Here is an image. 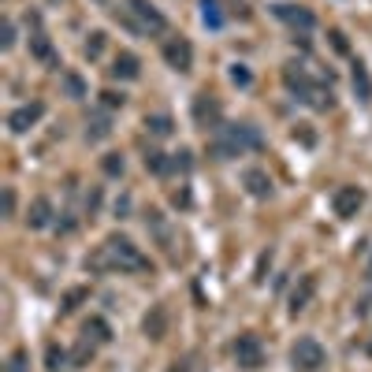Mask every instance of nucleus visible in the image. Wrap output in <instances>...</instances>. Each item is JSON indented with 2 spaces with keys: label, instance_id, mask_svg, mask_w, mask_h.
Segmentation results:
<instances>
[{
  "label": "nucleus",
  "instance_id": "f257e3e1",
  "mask_svg": "<svg viewBox=\"0 0 372 372\" xmlns=\"http://www.w3.org/2000/svg\"><path fill=\"white\" fill-rule=\"evenodd\" d=\"M86 268H97V272L101 268H108V272H149V257H145L131 239L112 234V239L86 261Z\"/></svg>",
  "mask_w": 372,
  "mask_h": 372
},
{
  "label": "nucleus",
  "instance_id": "f03ea898",
  "mask_svg": "<svg viewBox=\"0 0 372 372\" xmlns=\"http://www.w3.org/2000/svg\"><path fill=\"white\" fill-rule=\"evenodd\" d=\"M257 145H261V134L253 131V127H246V123H228V127H220V131H216L212 153L220 160H231V157H239V153H246V149H257Z\"/></svg>",
  "mask_w": 372,
  "mask_h": 372
},
{
  "label": "nucleus",
  "instance_id": "7ed1b4c3",
  "mask_svg": "<svg viewBox=\"0 0 372 372\" xmlns=\"http://www.w3.org/2000/svg\"><path fill=\"white\" fill-rule=\"evenodd\" d=\"M283 83L294 89V94L302 97L305 105H313V108H331V94H328L320 83H313V78L305 75L298 63H287V67H283Z\"/></svg>",
  "mask_w": 372,
  "mask_h": 372
},
{
  "label": "nucleus",
  "instance_id": "20e7f679",
  "mask_svg": "<svg viewBox=\"0 0 372 372\" xmlns=\"http://www.w3.org/2000/svg\"><path fill=\"white\" fill-rule=\"evenodd\" d=\"M290 361H294V369H302V372H316L324 365V347L316 339H298L294 350H290Z\"/></svg>",
  "mask_w": 372,
  "mask_h": 372
},
{
  "label": "nucleus",
  "instance_id": "39448f33",
  "mask_svg": "<svg viewBox=\"0 0 372 372\" xmlns=\"http://www.w3.org/2000/svg\"><path fill=\"white\" fill-rule=\"evenodd\" d=\"M361 205H365V190H361V186H339V190H335V197H331V208H335L339 220L358 216Z\"/></svg>",
  "mask_w": 372,
  "mask_h": 372
},
{
  "label": "nucleus",
  "instance_id": "423d86ee",
  "mask_svg": "<svg viewBox=\"0 0 372 372\" xmlns=\"http://www.w3.org/2000/svg\"><path fill=\"white\" fill-rule=\"evenodd\" d=\"M234 361H239L242 369H261L265 365V350H261V339L257 335H239L234 339Z\"/></svg>",
  "mask_w": 372,
  "mask_h": 372
},
{
  "label": "nucleus",
  "instance_id": "0eeeda50",
  "mask_svg": "<svg viewBox=\"0 0 372 372\" xmlns=\"http://www.w3.org/2000/svg\"><path fill=\"white\" fill-rule=\"evenodd\" d=\"M164 63L171 71H190L194 67V45L186 38H168L164 41Z\"/></svg>",
  "mask_w": 372,
  "mask_h": 372
},
{
  "label": "nucleus",
  "instance_id": "6e6552de",
  "mask_svg": "<svg viewBox=\"0 0 372 372\" xmlns=\"http://www.w3.org/2000/svg\"><path fill=\"white\" fill-rule=\"evenodd\" d=\"M45 116V105L41 101H30V105H23V108H15L12 116H8V127H12V134H26L34 123H38Z\"/></svg>",
  "mask_w": 372,
  "mask_h": 372
},
{
  "label": "nucleus",
  "instance_id": "1a4fd4ad",
  "mask_svg": "<svg viewBox=\"0 0 372 372\" xmlns=\"http://www.w3.org/2000/svg\"><path fill=\"white\" fill-rule=\"evenodd\" d=\"M127 4H131V12L138 15V23H142V30H149V34H160L168 26V19L164 15L157 12V8L149 4V0H127Z\"/></svg>",
  "mask_w": 372,
  "mask_h": 372
},
{
  "label": "nucleus",
  "instance_id": "9d476101",
  "mask_svg": "<svg viewBox=\"0 0 372 372\" xmlns=\"http://www.w3.org/2000/svg\"><path fill=\"white\" fill-rule=\"evenodd\" d=\"M313 294H316V272H309V276H302V279H298V287L290 290V313L298 316L302 309H309Z\"/></svg>",
  "mask_w": 372,
  "mask_h": 372
},
{
  "label": "nucleus",
  "instance_id": "9b49d317",
  "mask_svg": "<svg viewBox=\"0 0 372 372\" xmlns=\"http://www.w3.org/2000/svg\"><path fill=\"white\" fill-rule=\"evenodd\" d=\"M194 120H197V127H205V131H220V105H216L212 97H197Z\"/></svg>",
  "mask_w": 372,
  "mask_h": 372
},
{
  "label": "nucleus",
  "instance_id": "f8f14e48",
  "mask_svg": "<svg viewBox=\"0 0 372 372\" xmlns=\"http://www.w3.org/2000/svg\"><path fill=\"white\" fill-rule=\"evenodd\" d=\"M276 15L283 23H290L294 30H313V26H316L313 12H305V8H298V4H276Z\"/></svg>",
  "mask_w": 372,
  "mask_h": 372
},
{
  "label": "nucleus",
  "instance_id": "ddd939ff",
  "mask_svg": "<svg viewBox=\"0 0 372 372\" xmlns=\"http://www.w3.org/2000/svg\"><path fill=\"white\" fill-rule=\"evenodd\" d=\"M112 71L116 78H127V83H131V78H138L142 75V63H138V56H134V52H120V56L112 60Z\"/></svg>",
  "mask_w": 372,
  "mask_h": 372
},
{
  "label": "nucleus",
  "instance_id": "4468645a",
  "mask_svg": "<svg viewBox=\"0 0 372 372\" xmlns=\"http://www.w3.org/2000/svg\"><path fill=\"white\" fill-rule=\"evenodd\" d=\"M242 183H246V190L253 197H268L272 194V179H268V171H261V168H246Z\"/></svg>",
  "mask_w": 372,
  "mask_h": 372
},
{
  "label": "nucleus",
  "instance_id": "2eb2a0df",
  "mask_svg": "<svg viewBox=\"0 0 372 372\" xmlns=\"http://www.w3.org/2000/svg\"><path fill=\"white\" fill-rule=\"evenodd\" d=\"M145 335H149V339H164L168 335V309L164 305H153V313L145 316Z\"/></svg>",
  "mask_w": 372,
  "mask_h": 372
},
{
  "label": "nucleus",
  "instance_id": "dca6fc26",
  "mask_svg": "<svg viewBox=\"0 0 372 372\" xmlns=\"http://www.w3.org/2000/svg\"><path fill=\"white\" fill-rule=\"evenodd\" d=\"M49 220H52L49 197H34V201H30V212H26V223H30V228H49Z\"/></svg>",
  "mask_w": 372,
  "mask_h": 372
},
{
  "label": "nucleus",
  "instance_id": "f3484780",
  "mask_svg": "<svg viewBox=\"0 0 372 372\" xmlns=\"http://www.w3.org/2000/svg\"><path fill=\"white\" fill-rule=\"evenodd\" d=\"M350 83H353V94H358L361 101H372V78H369L365 63H353V71H350Z\"/></svg>",
  "mask_w": 372,
  "mask_h": 372
},
{
  "label": "nucleus",
  "instance_id": "a211bd4d",
  "mask_svg": "<svg viewBox=\"0 0 372 372\" xmlns=\"http://www.w3.org/2000/svg\"><path fill=\"white\" fill-rule=\"evenodd\" d=\"M97 347H101V342H97V339H89V335L83 331V339H78V347L71 350V365H86V361H89V358H94V353H97Z\"/></svg>",
  "mask_w": 372,
  "mask_h": 372
},
{
  "label": "nucleus",
  "instance_id": "6ab92c4d",
  "mask_svg": "<svg viewBox=\"0 0 372 372\" xmlns=\"http://www.w3.org/2000/svg\"><path fill=\"white\" fill-rule=\"evenodd\" d=\"M145 131H149L153 138H168V134L175 131V123H171V116H145Z\"/></svg>",
  "mask_w": 372,
  "mask_h": 372
},
{
  "label": "nucleus",
  "instance_id": "aec40b11",
  "mask_svg": "<svg viewBox=\"0 0 372 372\" xmlns=\"http://www.w3.org/2000/svg\"><path fill=\"white\" fill-rule=\"evenodd\" d=\"M30 52H34L38 60H52V41H49V38H45V34L38 30V34L30 38Z\"/></svg>",
  "mask_w": 372,
  "mask_h": 372
},
{
  "label": "nucleus",
  "instance_id": "412c9836",
  "mask_svg": "<svg viewBox=\"0 0 372 372\" xmlns=\"http://www.w3.org/2000/svg\"><path fill=\"white\" fill-rule=\"evenodd\" d=\"M201 19H205V26H220L223 23L220 4H216V0H201Z\"/></svg>",
  "mask_w": 372,
  "mask_h": 372
},
{
  "label": "nucleus",
  "instance_id": "4be33fe9",
  "mask_svg": "<svg viewBox=\"0 0 372 372\" xmlns=\"http://www.w3.org/2000/svg\"><path fill=\"white\" fill-rule=\"evenodd\" d=\"M86 335H89V339H97V342H108V339H112V335H108V324L101 320V316H94V320L86 324Z\"/></svg>",
  "mask_w": 372,
  "mask_h": 372
},
{
  "label": "nucleus",
  "instance_id": "5701e85b",
  "mask_svg": "<svg viewBox=\"0 0 372 372\" xmlns=\"http://www.w3.org/2000/svg\"><path fill=\"white\" fill-rule=\"evenodd\" d=\"M101 52H105V34H101V30H94V34H89V41H86V56H89V60H97Z\"/></svg>",
  "mask_w": 372,
  "mask_h": 372
},
{
  "label": "nucleus",
  "instance_id": "b1692460",
  "mask_svg": "<svg viewBox=\"0 0 372 372\" xmlns=\"http://www.w3.org/2000/svg\"><path fill=\"white\" fill-rule=\"evenodd\" d=\"M108 131H112V127H108V120L101 116V120H94V131H86V138L89 142H101V138H108Z\"/></svg>",
  "mask_w": 372,
  "mask_h": 372
},
{
  "label": "nucleus",
  "instance_id": "393cba45",
  "mask_svg": "<svg viewBox=\"0 0 372 372\" xmlns=\"http://www.w3.org/2000/svg\"><path fill=\"white\" fill-rule=\"evenodd\" d=\"M145 168H149V171H157V175H164V171H168L164 153H149V157H145Z\"/></svg>",
  "mask_w": 372,
  "mask_h": 372
},
{
  "label": "nucleus",
  "instance_id": "a878e982",
  "mask_svg": "<svg viewBox=\"0 0 372 372\" xmlns=\"http://www.w3.org/2000/svg\"><path fill=\"white\" fill-rule=\"evenodd\" d=\"M105 171H108V175H123V157H120V153H108V157H105Z\"/></svg>",
  "mask_w": 372,
  "mask_h": 372
},
{
  "label": "nucleus",
  "instance_id": "bb28decb",
  "mask_svg": "<svg viewBox=\"0 0 372 372\" xmlns=\"http://www.w3.org/2000/svg\"><path fill=\"white\" fill-rule=\"evenodd\" d=\"M168 171H190V153H175V157L168 160Z\"/></svg>",
  "mask_w": 372,
  "mask_h": 372
},
{
  "label": "nucleus",
  "instance_id": "cd10ccee",
  "mask_svg": "<svg viewBox=\"0 0 372 372\" xmlns=\"http://www.w3.org/2000/svg\"><path fill=\"white\" fill-rule=\"evenodd\" d=\"M45 361H49V372H60L63 369V350L49 347V350H45Z\"/></svg>",
  "mask_w": 372,
  "mask_h": 372
},
{
  "label": "nucleus",
  "instance_id": "c85d7f7f",
  "mask_svg": "<svg viewBox=\"0 0 372 372\" xmlns=\"http://www.w3.org/2000/svg\"><path fill=\"white\" fill-rule=\"evenodd\" d=\"M231 83L234 86H250V71L242 67V63H234V67H231Z\"/></svg>",
  "mask_w": 372,
  "mask_h": 372
},
{
  "label": "nucleus",
  "instance_id": "c756f323",
  "mask_svg": "<svg viewBox=\"0 0 372 372\" xmlns=\"http://www.w3.org/2000/svg\"><path fill=\"white\" fill-rule=\"evenodd\" d=\"M8 372H26V353H23V350L12 353V361H8Z\"/></svg>",
  "mask_w": 372,
  "mask_h": 372
},
{
  "label": "nucleus",
  "instance_id": "7c9ffc66",
  "mask_svg": "<svg viewBox=\"0 0 372 372\" xmlns=\"http://www.w3.org/2000/svg\"><path fill=\"white\" fill-rule=\"evenodd\" d=\"M101 101H105V108H120V105H123V94H112V89H105Z\"/></svg>",
  "mask_w": 372,
  "mask_h": 372
},
{
  "label": "nucleus",
  "instance_id": "2f4dec72",
  "mask_svg": "<svg viewBox=\"0 0 372 372\" xmlns=\"http://www.w3.org/2000/svg\"><path fill=\"white\" fill-rule=\"evenodd\" d=\"M4 216H15V190L4 186Z\"/></svg>",
  "mask_w": 372,
  "mask_h": 372
},
{
  "label": "nucleus",
  "instance_id": "473e14b6",
  "mask_svg": "<svg viewBox=\"0 0 372 372\" xmlns=\"http://www.w3.org/2000/svg\"><path fill=\"white\" fill-rule=\"evenodd\" d=\"M83 298H86V290H71L67 302H63V313H71V309H75V302H83Z\"/></svg>",
  "mask_w": 372,
  "mask_h": 372
},
{
  "label": "nucleus",
  "instance_id": "72a5a7b5",
  "mask_svg": "<svg viewBox=\"0 0 372 372\" xmlns=\"http://www.w3.org/2000/svg\"><path fill=\"white\" fill-rule=\"evenodd\" d=\"M63 86L71 89V97H83V83H78L75 75H67V78H63Z\"/></svg>",
  "mask_w": 372,
  "mask_h": 372
},
{
  "label": "nucleus",
  "instance_id": "f704fd0d",
  "mask_svg": "<svg viewBox=\"0 0 372 372\" xmlns=\"http://www.w3.org/2000/svg\"><path fill=\"white\" fill-rule=\"evenodd\" d=\"M0 45H4V49H12V45H15V26L12 23H4V38H0Z\"/></svg>",
  "mask_w": 372,
  "mask_h": 372
},
{
  "label": "nucleus",
  "instance_id": "c9c22d12",
  "mask_svg": "<svg viewBox=\"0 0 372 372\" xmlns=\"http://www.w3.org/2000/svg\"><path fill=\"white\" fill-rule=\"evenodd\" d=\"M331 45H335V49H339V52H347V49H350V45H347V38H342L339 30H331Z\"/></svg>",
  "mask_w": 372,
  "mask_h": 372
},
{
  "label": "nucleus",
  "instance_id": "e433bc0d",
  "mask_svg": "<svg viewBox=\"0 0 372 372\" xmlns=\"http://www.w3.org/2000/svg\"><path fill=\"white\" fill-rule=\"evenodd\" d=\"M171 372H190V365H186V361H175V365H171Z\"/></svg>",
  "mask_w": 372,
  "mask_h": 372
},
{
  "label": "nucleus",
  "instance_id": "4c0bfd02",
  "mask_svg": "<svg viewBox=\"0 0 372 372\" xmlns=\"http://www.w3.org/2000/svg\"><path fill=\"white\" fill-rule=\"evenodd\" d=\"M369 279H372V265H369Z\"/></svg>",
  "mask_w": 372,
  "mask_h": 372
}]
</instances>
